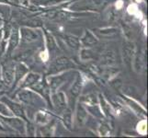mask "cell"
Returning a JSON list of instances; mask_svg holds the SVG:
<instances>
[{"instance_id":"obj_20","label":"cell","mask_w":148,"mask_h":138,"mask_svg":"<svg viewBox=\"0 0 148 138\" xmlns=\"http://www.w3.org/2000/svg\"><path fill=\"white\" fill-rule=\"evenodd\" d=\"M62 37H63V40L64 41V43H66V45H67L70 49H72L74 51L80 50L81 43H80V39L78 37H76L72 34H64Z\"/></svg>"},{"instance_id":"obj_30","label":"cell","mask_w":148,"mask_h":138,"mask_svg":"<svg viewBox=\"0 0 148 138\" xmlns=\"http://www.w3.org/2000/svg\"><path fill=\"white\" fill-rule=\"evenodd\" d=\"M37 134L36 126L30 121H26V127H25V135L29 136H35Z\"/></svg>"},{"instance_id":"obj_14","label":"cell","mask_w":148,"mask_h":138,"mask_svg":"<svg viewBox=\"0 0 148 138\" xmlns=\"http://www.w3.org/2000/svg\"><path fill=\"white\" fill-rule=\"evenodd\" d=\"M28 72H29V67L24 63H22L21 61H19V62L15 64L13 86H17L20 81L22 80L24 76L27 75Z\"/></svg>"},{"instance_id":"obj_39","label":"cell","mask_w":148,"mask_h":138,"mask_svg":"<svg viewBox=\"0 0 148 138\" xmlns=\"http://www.w3.org/2000/svg\"><path fill=\"white\" fill-rule=\"evenodd\" d=\"M0 4H10L8 0H0Z\"/></svg>"},{"instance_id":"obj_18","label":"cell","mask_w":148,"mask_h":138,"mask_svg":"<svg viewBox=\"0 0 148 138\" xmlns=\"http://www.w3.org/2000/svg\"><path fill=\"white\" fill-rule=\"evenodd\" d=\"M42 79V76L38 73L33 72H28L27 75L22 78V82L19 85V89H27L30 88L35 83H37L38 81Z\"/></svg>"},{"instance_id":"obj_19","label":"cell","mask_w":148,"mask_h":138,"mask_svg":"<svg viewBox=\"0 0 148 138\" xmlns=\"http://www.w3.org/2000/svg\"><path fill=\"white\" fill-rule=\"evenodd\" d=\"M43 35L45 37V42H46V47L49 54H53L58 51V44L56 42L55 37L53 35L52 32H50L49 30H43Z\"/></svg>"},{"instance_id":"obj_25","label":"cell","mask_w":148,"mask_h":138,"mask_svg":"<svg viewBox=\"0 0 148 138\" xmlns=\"http://www.w3.org/2000/svg\"><path fill=\"white\" fill-rule=\"evenodd\" d=\"M34 120L38 124L45 125L50 122V117L44 111H37L34 113Z\"/></svg>"},{"instance_id":"obj_38","label":"cell","mask_w":148,"mask_h":138,"mask_svg":"<svg viewBox=\"0 0 148 138\" xmlns=\"http://www.w3.org/2000/svg\"><path fill=\"white\" fill-rule=\"evenodd\" d=\"M0 132H7V131H6V129L4 128L3 124H1V122H0Z\"/></svg>"},{"instance_id":"obj_31","label":"cell","mask_w":148,"mask_h":138,"mask_svg":"<svg viewBox=\"0 0 148 138\" xmlns=\"http://www.w3.org/2000/svg\"><path fill=\"white\" fill-rule=\"evenodd\" d=\"M0 115L5 117H11L14 116L11 111L9 110L8 107L4 103L3 101L0 100Z\"/></svg>"},{"instance_id":"obj_9","label":"cell","mask_w":148,"mask_h":138,"mask_svg":"<svg viewBox=\"0 0 148 138\" xmlns=\"http://www.w3.org/2000/svg\"><path fill=\"white\" fill-rule=\"evenodd\" d=\"M135 52L136 48L134 43L131 42V41H125V42H123L121 47V57L122 60H123V63L128 67H131L132 65V60H134Z\"/></svg>"},{"instance_id":"obj_1","label":"cell","mask_w":148,"mask_h":138,"mask_svg":"<svg viewBox=\"0 0 148 138\" xmlns=\"http://www.w3.org/2000/svg\"><path fill=\"white\" fill-rule=\"evenodd\" d=\"M17 98L23 104H26L29 107H35V108H42L45 106V100L42 96L38 94L37 92L33 91L32 89H20L18 92Z\"/></svg>"},{"instance_id":"obj_33","label":"cell","mask_w":148,"mask_h":138,"mask_svg":"<svg viewBox=\"0 0 148 138\" xmlns=\"http://www.w3.org/2000/svg\"><path fill=\"white\" fill-rule=\"evenodd\" d=\"M99 131L101 135H106L110 133V126L106 124H101L99 126Z\"/></svg>"},{"instance_id":"obj_23","label":"cell","mask_w":148,"mask_h":138,"mask_svg":"<svg viewBox=\"0 0 148 138\" xmlns=\"http://www.w3.org/2000/svg\"><path fill=\"white\" fill-rule=\"evenodd\" d=\"M62 122H63V124L65 127L66 129L69 130V131H72L73 130V114H72V111L70 109L66 108L64 111H63V114H62Z\"/></svg>"},{"instance_id":"obj_37","label":"cell","mask_w":148,"mask_h":138,"mask_svg":"<svg viewBox=\"0 0 148 138\" xmlns=\"http://www.w3.org/2000/svg\"><path fill=\"white\" fill-rule=\"evenodd\" d=\"M3 40V28H0V42Z\"/></svg>"},{"instance_id":"obj_5","label":"cell","mask_w":148,"mask_h":138,"mask_svg":"<svg viewBox=\"0 0 148 138\" xmlns=\"http://www.w3.org/2000/svg\"><path fill=\"white\" fill-rule=\"evenodd\" d=\"M109 0H79L70 7L72 10H99L103 8Z\"/></svg>"},{"instance_id":"obj_21","label":"cell","mask_w":148,"mask_h":138,"mask_svg":"<svg viewBox=\"0 0 148 138\" xmlns=\"http://www.w3.org/2000/svg\"><path fill=\"white\" fill-rule=\"evenodd\" d=\"M99 103L100 104V110L103 113L105 118L111 119L112 118V110L111 107L110 106L109 102L106 100L105 97L103 95H99Z\"/></svg>"},{"instance_id":"obj_13","label":"cell","mask_w":148,"mask_h":138,"mask_svg":"<svg viewBox=\"0 0 148 138\" xmlns=\"http://www.w3.org/2000/svg\"><path fill=\"white\" fill-rule=\"evenodd\" d=\"M88 119V111L82 102H78L75 107V121L79 126H83L86 124Z\"/></svg>"},{"instance_id":"obj_17","label":"cell","mask_w":148,"mask_h":138,"mask_svg":"<svg viewBox=\"0 0 148 138\" xmlns=\"http://www.w3.org/2000/svg\"><path fill=\"white\" fill-rule=\"evenodd\" d=\"M83 87H84L83 76H82V75H81L80 73H77L75 82L73 83L72 86H71V88L69 89L70 96L72 97V98H74V99H77L78 97L80 96L81 92H82Z\"/></svg>"},{"instance_id":"obj_7","label":"cell","mask_w":148,"mask_h":138,"mask_svg":"<svg viewBox=\"0 0 148 138\" xmlns=\"http://www.w3.org/2000/svg\"><path fill=\"white\" fill-rule=\"evenodd\" d=\"M42 15L45 18L54 20V21H67L75 17L84 15V13H72L66 10H50Z\"/></svg>"},{"instance_id":"obj_36","label":"cell","mask_w":148,"mask_h":138,"mask_svg":"<svg viewBox=\"0 0 148 138\" xmlns=\"http://www.w3.org/2000/svg\"><path fill=\"white\" fill-rule=\"evenodd\" d=\"M8 1H9L10 4L15 5V6H17L18 4H19V3H18V0H8Z\"/></svg>"},{"instance_id":"obj_24","label":"cell","mask_w":148,"mask_h":138,"mask_svg":"<svg viewBox=\"0 0 148 138\" xmlns=\"http://www.w3.org/2000/svg\"><path fill=\"white\" fill-rule=\"evenodd\" d=\"M96 33L99 34V36H102L104 38H112L114 36H117L119 34V30L113 27H108V28H102L96 30Z\"/></svg>"},{"instance_id":"obj_28","label":"cell","mask_w":148,"mask_h":138,"mask_svg":"<svg viewBox=\"0 0 148 138\" xmlns=\"http://www.w3.org/2000/svg\"><path fill=\"white\" fill-rule=\"evenodd\" d=\"M79 57L82 61H90L95 58V54L93 53V51L89 49L88 47L82 48V49H80Z\"/></svg>"},{"instance_id":"obj_26","label":"cell","mask_w":148,"mask_h":138,"mask_svg":"<svg viewBox=\"0 0 148 138\" xmlns=\"http://www.w3.org/2000/svg\"><path fill=\"white\" fill-rule=\"evenodd\" d=\"M79 101L82 102V103L86 106L93 105V104L99 103V98H98V96L95 95L94 93H89L86 96L81 97V98L79 99Z\"/></svg>"},{"instance_id":"obj_8","label":"cell","mask_w":148,"mask_h":138,"mask_svg":"<svg viewBox=\"0 0 148 138\" xmlns=\"http://www.w3.org/2000/svg\"><path fill=\"white\" fill-rule=\"evenodd\" d=\"M0 100L3 101L4 103L8 107L14 116L21 118L25 121L28 120V117L26 114V109L24 108V106L22 104L15 102L10 99L7 98V97H1V98H0Z\"/></svg>"},{"instance_id":"obj_11","label":"cell","mask_w":148,"mask_h":138,"mask_svg":"<svg viewBox=\"0 0 148 138\" xmlns=\"http://www.w3.org/2000/svg\"><path fill=\"white\" fill-rule=\"evenodd\" d=\"M52 103L56 111H64L67 108V98L64 91H55L52 94Z\"/></svg>"},{"instance_id":"obj_15","label":"cell","mask_w":148,"mask_h":138,"mask_svg":"<svg viewBox=\"0 0 148 138\" xmlns=\"http://www.w3.org/2000/svg\"><path fill=\"white\" fill-rule=\"evenodd\" d=\"M65 82V75H50L47 78V84L52 92L57 91Z\"/></svg>"},{"instance_id":"obj_22","label":"cell","mask_w":148,"mask_h":138,"mask_svg":"<svg viewBox=\"0 0 148 138\" xmlns=\"http://www.w3.org/2000/svg\"><path fill=\"white\" fill-rule=\"evenodd\" d=\"M132 65H134V69L137 73H141L144 70V65H145V58L143 53L140 51H136L134 60H132Z\"/></svg>"},{"instance_id":"obj_16","label":"cell","mask_w":148,"mask_h":138,"mask_svg":"<svg viewBox=\"0 0 148 138\" xmlns=\"http://www.w3.org/2000/svg\"><path fill=\"white\" fill-rule=\"evenodd\" d=\"M81 45H84L85 47H93L99 43V38L96 35V33H93L89 30H85V32L80 38Z\"/></svg>"},{"instance_id":"obj_10","label":"cell","mask_w":148,"mask_h":138,"mask_svg":"<svg viewBox=\"0 0 148 138\" xmlns=\"http://www.w3.org/2000/svg\"><path fill=\"white\" fill-rule=\"evenodd\" d=\"M8 39V44L6 50V54L11 55L14 53V51L17 49L18 45L19 44L20 42L19 28L17 25H12L11 32H10V34Z\"/></svg>"},{"instance_id":"obj_35","label":"cell","mask_w":148,"mask_h":138,"mask_svg":"<svg viewBox=\"0 0 148 138\" xmlns=\"http://www.w3.org/2000/svg\"><path fill=\"white\" fill-rule=\"evenodd\" d=\"M30 0H18V3L24 8H29V2Z\"/></svg>"},{"instance_id":"obj_34","label":"cell","mask_w":148,"mask_h":138,"mask_svg":"<svg viewBox=\"0 0 148 138\" xmlns=\"http://www.w3.org/2000/svg\"><path fill=\"white\" fill-rule=\"evenodd\" d=\"M6 50H7V41H5L4 39L0 42V57L6 54Z\"/></svg>"},{"instance_id":"obj_4","label":"cell","mask_w":148,"mask_h":138,"mask_svg":"<svg viewBox=\"0 0 148 138\" xmlns=\"http://www.w3.org/2000/svg\"><path fill=\"white\" fill-rule=\"evenodd\" d=\"M75 63L72 60H70L66 56H59L56 57L49 66L48 73L49 75H55L59 74L64 71H67L69 69L75 68Z\"/></svg>"},{"instance_id":"obj_32","label":"cell","mask_w":148,"mask_h":138,"mask_svg":"<svg viewBox=\"0 0 148 138\" xmlns=\"http://www.w3.org/2000/svg\"><path fill=\"white\" fill-rule=\"evenodd\" d=\"M64 0H44V1L39 2V6L40 7H43V8H48V7H53L55 5H58L60 3H62Z\"/></svg>"},{"instance_id":"obj_6","label":"cell","mask_w":148,"mask_h":138,"mask_svg":"<svg viewBox=\"0 0 148 138\" xmlns=\"http://www.w3.org/2000/svg\"><path fill=\"white\" fill-rule=\"evenodd\" d=\"M1 66V80L5 87L7 88H10L13 86L14 82V67H15V63L13 61L6 60L2 64H0Z\"/></svg>"},{"instance_id":"obj_3","label":"cell","mask_w":148,"mask_h":138,"mask_svg":"<svg viewBox=\"0 0 148 138\" xmlns=\"http://www.w3.org/2000/svg\"><path fill=\"white\" fill-rule=\"evenodd\" d=\"M19 34L20 41L24 44L35 43L43 39V34L38 28L22 26L21 28H19Z\"/></svg>"},{"instance_id":"obj_2","label":"cell","mask_w":148,"mask_h":138,"mask_svg":"<svg viewBox=\"0 0 148 138\" xmlns=\"http://www.w3.org/2000/svg\"><path fill=\"white\" fill-rule=\"evenodd\" d=\"M0 122H1L6 131V127H8V131L17 132L19 135H25V127H26V121L25 120L16 116L5 117L0 115Z\"/></svg>"},{"instance_id":"obj_29","label":"cell","mask_w":148,"mask_h":138,"mask_svg":"<svg viewBox=\"0 0 148 138\" xmlns=\"http://www.w3.org/2000/svg\"><path fill=\"white\" fill-rule=\"evenodd\" d=\"M42 19L39 18H30V19H27L25 21H23V25L27 27H30V28H42Z\"/></svg>"},{"instance_id":"obj_12","label":"cell","mask_w":148,"mask_h":138,"mask_svg":"<svg viewBox=\"0 0 148 138\" xmlns=\"http://www.w3.org/2000/svg\"><path fill=\"white\" fill-rule=\"evenodd\" d=\"M99 64L103 66H112L117 63V57L114 51L110 49L103 51L99 55Z\"/></svg>"},{"instance_id":"obj_27","label":"cell","mask_w":148,"mask_h":138,"mask_svg":"<svg viewBox=\"0 0 148 138\" xmlns=\"http://www.w3.org/2000/svg\"><path fill=\"white\" fill-rule=\"evenodd\" d=\"M10 15H11V9L8 4H0V19L8 21L10 19Z\"/></svg>"},{"instance_id":"obj_40","label":"cell","mask_w":148,"mask_h":138,"mask_svg":"<svg viewBox=\"0 0 148 138\" xmlns=\"http://www.w3.org/2000/svg\"><path fill=\"white\" fill-rule=\"evenodd\" d=\"M1 78H2V76H1V66H0V81H1Z\"/></svg>"}]
</instances>
